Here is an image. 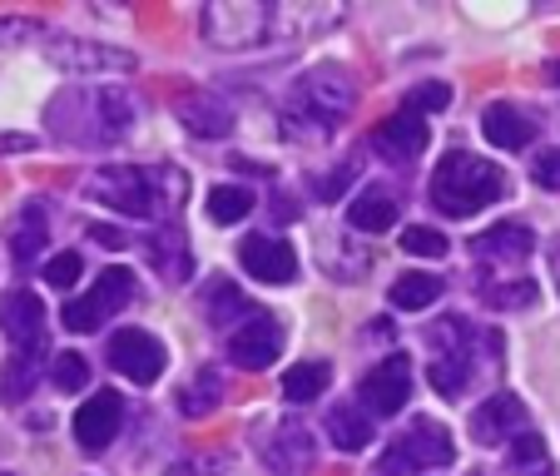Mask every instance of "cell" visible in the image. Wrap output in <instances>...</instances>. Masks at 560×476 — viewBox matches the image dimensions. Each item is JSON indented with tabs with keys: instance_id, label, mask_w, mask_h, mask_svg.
<instances>
[{
	"instance_id": "obj_33",
	"label": "cell",
	"mask_w": 560,
	"mask_h": 476,
	"mask_svg": "<svg viewBox=\"0 0 560 476\" xmlns=\"http://www.w3.org/2000/svg\"><path fill=\"white\" fill-rule=\"evenodd\" d=\"M452 105V85H442V80H427V85H412L402 100L407 115H436V109Z\"/></svg>"
},
{
	"instance_id": "obj_29",
	"label": "cell",
	"mask_w": 560,
	"mask_h": 476,
	"mask_svg": "<svg viewBox=\"0 0 560 476\" xmlns=\"http://www.w3.org/2000/svg\"><path fill=\"white\" fill-rule=\"evenodd\" d=\"M209 317H213V328H229V323H244L248 317V303L244 293H233L223 278H209Z\"/></svg>"
},
{
	"instance_id": "obj_9",
	"label": "cell",
	"mask_w": 560,
	"mask_h": 476,
	"mask_svg": "<svg viewBox=\"0 0 560 476\" xmlns=\"http://www.w3.org/2000/svg\"><path fill=\"white\" fill-rule=\"evenodd\" d=\"M283 352V323L268 313H254L248 323L229 333V362L233 368H248V372H264L268 362H278Z\"/></svg>"
},
{
	"instance_id": "obj_16",
	"label": "cell",
	"mask_w": 560,
	"mask_h": 476,
	"mask_svg": "<svg viewBox=\"0 0 560 476\" xmlns=\"http://www.w3.org/2000/svg\"><path fill=\"white\" fill-rule=\"evenodd\" d=\"M432 144V129L422 125V115H387L377 129H372V149L387 159H397V164H407V159H417L422 149Z\"/></svg>"
},
{
	"instance_id": "obj_28",
	"label": "cell",
	"mask_w": 560,
	"mask_h": 476,
	"mask_svg": "<svg viewBox=\"0 0 560 476\" xmlns=\"http://www.w3.org/2000/svg\"><path fill=\"white\" fill-rule=\"evenodd\" d=\"M466 378H471V362H466V352H436V362H432V387L442 392V397H462V392H466Z\"/></svg>"
},
{
	"instance_id": "obj_43",
	"label": "cell",
	"mask_w": 560,
	"mask_h": 476,
	"mask_svg": "<svg viewBox=\"0 0 560 476\" xmlns=\"http://www.w3.org/2000/svg\"><path fill=\"white\" fill-rule=\"evenodd\" d=\"M550 268H556V283H560V244H556V254H550Z\"/></svg>"
},
{
	"instance_id": "obj_27",
	"label": "cell",
	"mask_w": 560,
	"mask_h": 476,
	"mask_svg": "<svg viewBox=\"0 0 560 476\" xmlns=\"http://www.w3.org/2000/svg\"><path fill=\"white\" fill-rule=\"evenodd\" d=\"M254 213V194L244 184H213L209 189V219L213 223H244Z\"/></svg>"
},
{
	"instance_id": "obj_20",
	"label": "cell",
	"mask_w": 560,
	"mask_h": 476,
	"mask_svg": "<svg viewBox=\"0 0 560 476\" xmlns=\"http://www.w3.org/2000/svg\"><path fill=\"white\" fill-rule=\"evenodd\" d=\"M144 254L154 264V274H164V283H184L189 278V244H184L179 229H159L144 239Z\"/></svg>"
},
{
	"instance_id": "obj_35",
	"label": "cell",
	"mask_w": 560,
	"mask_h": 476,
	"mask_svg": "<svg viewBox=\"0 0 560 476\" xmlns=\"http://www.w3.org/2000/svg\"><path fill=\"white\" fill-rule=\"evenodd\" d=\"M50 382L60 392H80L90 382V362L80 358V352H60V358L50 362Z\"/></svg>"
},
{
	"instance_id": "obj_11",
	"label": "cell",
	"mask_w": 560,
	"mask_h": 476,
	"mask_svg": "<svg viewBox=\"0 0 560 476\" xmlns=\"http://www.w3.org/2000/svg\"><path fill=\"white\" fill-rule=\"evenodd\" d=\"M0 328H5V343H11V348H21L25 358H35V348L45 343V303L31 293V288L0 293Z\"/></svg>"
},
{
	"instance_id": "obj_5",
	"label": "cell",
	"mask_w": 560,
	"mask_h": 476,
	"mask_svg": "<svg viewBox=\"0 0 560 476\" xmlns=\"http://www.w3.org/2000/svg\"><path fill=\"white\" fill-rule=\"evenodd\" d=\"M452 456H456L452 432H446L442 422H432V417H417V422L397 437V446L382 456V476H412V472H422V466H446Z\"/></svg>"
},
{
	"instance_id": "obj_3",
	"label": "cell",
	"mask_w": 560,
	"mask_h": 476,
	"mask_svg": "<svg viewBox=\"0 0 560 476\" xmlns=\"http://www.w3.org/2000/svg\"><path fill=\"white\" fill-rule=\"evenodd\" d=\"M506 194V174L481 154H466V149H452L442 154L432 174V204L446 213V219H471L476 209H487Z\"/></svg>"
},
{
	"instance_id": "obj_4",
	"label": "cell",
	"mask_w": 560,
	"mask_h": 476,
	"mask_svg": "<svg viewBox=\"0 0 560 476\" xmlns=\"http://www.w3.org/2000/svg\"><path fill=\"white\" fill-rule=\"evenodd\" d=\"M352 109V80L338 70V65H317L298 80L293 100H288V125L307 119L313 125V139H328L332 119H342Z\"/></svg>"
},
{
	"instance_id": "obj_34",
	"label": "cell",
	"mask_w": 560,
	"mask_h": 476,
	"mask_svg": "<svg viewBox=\"0 0 560 476\" xmlns=\"http://www.w3.org/2000/svg\"><path fill=\"white\" fill-rule=\"evenodd\" d=\"M402 248L417 258H446V248H452V239H446L442 229H427V223H412V229H402Z\"/></svg>"
},
{
	"instance_id": "obj_42",
	"label": "cell",
	"mask_w": 560,
	"mask_h": 476,
	"mask_svg": "<svg viewBox=\"0 0 560 476\" xmlns=\"http://www.w3.org/2000/svg\"><path fill=\"white\" fill-rule=\"evenodd\" d=\"M35 139L31 135H0V154H5V149H31Z\"/></svg>"
},
{
	"instance_id": "obj_40",
	"label": "cell",
	"mask_w": 560,
	"mask_h": 476,
	"mask_svg": "<svg viewBox=\"0 0 560 476\" xmlns=\"http://www.w3.org/2000/svg\"><path fill=\"white\" fill-rule=\"evenodd\" d=\"M90 239H95V244L100 248H125V233H119V229H109V223H90Z\"/></svg>"
},
{
	"instance_id": "obj_13",
	"label": "cell",
	"mask_w": 560,
	"mask_h": 476,
	"mask_svg": "<svg viewBox=\"0 0 560 476\" xmlns=\"http://www.w3.org/2000/svg\"><path fill=\"white\" fill-rule=\"evenodd\" d=\"M119 422H125V403H119V392L100 387L95 397H90L80 413H74V442H80V452H105L109 442H115Z\"/></svg>"
},
{
	"instance_id": "obj_15",
	"label": "cell",
	"mask_w": 560,
	"mask_h": 476,
	"mask_svg": "<svg viewBox=\"0 0 560 476\" xmlns=\"http://www.w3.org/2000/svg\"><path fill=\"white\" fill-rule=\"evenodd\" d=\"M521 427H526V403L511 397V392H497V397H487V403L471 413V437L481 446L511 442V437H521Z\"/></svg>"
},
{
	"instance_id": "obj_18",
	"label": "cell",
	"mask_w": 560,
	"mask_h": 476,
	"mask_svg": "<svg viewBox=\"0 0 560 476\" xmlns=\"http://www.w3.org/2000/svg\"><path fill=\"white\" fill-rule=\"evenodd\" d=\"M481 135L497 149H526L530 139H536V119H530L526 109L497 100V105H487V115H481Z\"/></svg>"
},
{
	"instance_id": "obj_32",
	"label": "cell",
	"mask_w": 560,
	"mask_h": 476,
	"mask_svg": "<svg viewBox=\"0 0 560 476\" xmlns=\"http://www.w3.org/2000/svg\"><path fill=\"white\" fill-rule=\"evenodd\" d=\"M35 378H40V362L21 352L11 368L0 372V403H25V392L35 387Z\"/></svg>"
},
{
	"instance_id": "obj_19",
	"label": "cell",
	"mask_w": 560,
	"mask_h": 476,
	"mask_svg": "<svg viewBox=\"0 0 560 476\" xmlns=\"http://www.w3.org/2000/svg\"><path fill=\"white\" fill-rule=\"evenodd\" d=\"M264 456H268V466H273V472H283V476L303 472V466L313 462V432H307L303 422H283L273 432V442L264 446Z\"/></svg>"
},
{
	"instance_id": "obj_2",
	"label": "cell",
	"mask_w": 560,
	"mask_h": 476,
	"mask_svg": "<svg viewBox=\"0 0 560 476\" xmlns=\"http://www.w3.org/2000/svg\"><path fill=\"white\" fill-rule=\"evenodd\" d=\"M85 194L125 219H164L184 204L189 179L174 164H105L85 179Z\"/></svg>"
},
{
	"instance_id": "obj_22",
	"label": "cell",
	"mask_w": 560,
	"mask_h": 476,
	"mask_svg": "<svg viewBox=\"0 0 560 476\" xmlns=\"http://www.w3.org/2000/svg\"><path fill=\"white\" fill-rule=\"evenodd\" d=\"M179 119L203 139H223L233 129V109L219 95H184L179 100Z\"/></svg>"
},
{
	"instance_id": "obj_10",
	"label": "cell",
	"mask_w": 560,
	"mask_h": 476,
	"mask_svg": "<svg viewBox=\"0 0 560 476\" xmlns=\"http://www.w3.org/2000/svg\"><path fill=\"white\" fill-rule=\"evenodd\" d=\"M268 31V11L264 5H209L203 11V35L219 50H244V45H258Z\"/></svg>"
},
{
	"instance_id": "obj_17",
	"label": "cell",
	"mask_w": 560,
	"mask_h": 476,
	"mask_svg": "<svg viewBox=\"0 0 560 476\" xmlns=\"http://www.w3.org/2000/svg\"><path fill=\"white\" fill-rule=\"evenodd\" d=\"M536 248V233L526 223H491L476 239V264H526Z\"/></svg>"
},
{
	"instance_id": "obj_38",
	"label": "cell",
	"mask_w": 560,
	"mask_h": 476,
	"mask_svg": "<svg viewBox=\"0 0 560 476\" xmlns=\"http://www.w3.org/2000/svg\"><path fill=\"white\" fill-rule=\"evenodd\" d=\"M530 179H536L540 189L560 194V149H540L536 164H530Z\"/></svg>"
},
{
	"instance_id": "obj_30",
	"label": "cell",
	"mask_w": 560,
	"mask_h": 476,
	"mask_svg": "<svg viewBox=\"0 0 560 476\" xmlns=\"http://www.w3.org/2000/svg\"><path fill=\"white\" fill-rule=\"evenodd\" d=\"M511 472H521V476H550V452H546V442H540L536 432H521L516 442H511Z\"/></svg>"
},
{
	"instance_id": "obj_7",
	"label": "cell",
	"mask_w": 560,
	"mask_h": 476,
	"mask_svg": "<svg viewBox=\"0 0 560 476\" xmlns=\"http://www.w3.org/2000/svg\"><path fill=\"white\" fill-rule=\"evenodd\" d=\"M45 60L65 74H129L135 70V50L100 40H74V35H50L45 40Z\"/></svg>"
},
{
	"instance_id": "obj_23",
	"label": "cell",
	"mask_w": 560,
	"mask_h": 476,
	"mask_svg": "<svg viewBox=\"0 0 560 476\" xmlns=\"http://www.w3.org/2000/svg\"><path fill=\"white\" fill-rule=\"evenodd\" d=\"M348 223L358 233H387L392 223H397V199H392L387 189H362V194H352V204H348Z\"/></svg>"
},
{
	"instance_id": "obj_21",
	"label": "cell",
	"mask_w": 560,
	"mask_h": 476,
	"mask_svg": "<svg viewBox=\"0 0 560 476\" xmlns=\"http://www.w3.org/2000/svg\"><path fill=\"white\" fill-rule=\"evenodd\" d=\"M323 427H328V442L338 446V452H362V446H372V422L362 407L352 403H332L328 417H323Z\"/></svg>"
},
{
	"instance_id": "obj_31",
	"label": "cell",
	"mask_w": 560,
	"mask_h": 476,
	"mask_svg": "<svg viewBox=\"0 0 560 476\" xmlns=\"http://www.w3.org/2000/svg\"><path fill=\"white\" fill-rule=\"evenodd\" d=\"M481 293V303L491 307H530L536 303V283L530 278H501V283H487V288H476Z\"/></svg>"
},
{
	"instance_id": "obj_26",
	"label": "cell",
	"mask_w": 560,
	"mask_h": 476,
	"mask_svg": "<svg viewBox=\"0 0 560 476\" xmlns=\"http://www.w3.org/2000/svg\"><path fill=\"white\" fill-rule=\"evenodd\" d=\"M45 233H50V223H45V209H40V204H31V209H25L21 219L11 223V254H15V264H31V258L40 254Z\"/></svg>"
},
{
	"instance_id": "obj_25",
	"label": "cell",
	"mask_w": 560,
	"mask_h": 476,
	"mask_svg": "<svg viewBox=\"0 0 560 476\" xmlns=\"http://www.w3.org/2000/svg\"><path fill=\"white\" fill-rule=\"evenodd\" d=\"M436 298H442V278H432V274H402L387 288V303L402 307V313H422Z\"/></svg>"
},
{
	"instance_id": "obj_24",
	"label": "cell",
	"mask_w": 560,
	"mask_h": 476,
	"mask_svg": "<svg viewBox=\"0 0 560 476\" xmlns=\"http://www.w3.org/2000/svg\"><path fill=\"white\" fill-rule=\"evenodd\" d=\"M332 382V368L328 362H293V368L283 372V403H317L323 397V387Z\"/></svg>"
},
{
	"instance_id": "obj_12",
	"label": "cell",
	"mask_w": 560,
	"mask_h": 476,
	"mask_svg": "<svg viewBox=\"0 0 560 476\" xmlns=\"http://www.w3.org/2000/svg\"><path fill=\"white\" fill-rule=\"evenodd\" d=\"M407 397H412V362H407L402 352L382 358L377 368H372L368 378H362V403H368L377 417L402 413Z\"/></svg>"
},
{
	"instance_id": "obj_14",
	"label": "cell",
	"mask_w": 560,
	"mask_h": 476,
	"mask_svg": "<svg viewBox=\"0 0 560 476\" xmlns=\"http://www.w3.org/2000/svg\"><path fill=\"white\" fill-rule=\"evenodd\" d=\"M238 264H244L248 278H258V283H293L298 278V254L293 244H278V239H264V233H254V239H244L238 244Z\"/></svg>"
},
{
	"instance_id": "obj_6",
	"label": "cell",
	"mask_w": 560,
	"mask_h": 476,
	"mask_svg": "<svg viewBox=\"0 0 560 476\" xmlns=\"http://www.w3.org/2000/svg\"><path fill=\"white\" fill-rule=\"evenodd\" d=\"M129 303H135V274H129V268H105L85 298H70V303H65L60 317L70 333H95L105 317L125 313Z\"/></svg>"
},
{
	"instance_id": "obj_36",
	"label": "cell",
	"mask_w": 560,
	"mask_h": 476,
	"mask_svg": "<svg viewBox=\"0 0 560 476\" xmlns=\"http://www.w3.org/2000/svg\"><path fill=\"white\" fill-rule=\"evenodd\" d=\"M213 403H219V382H213V378H194V387H184V392H179V407H184L189 417L209 413Z\"/></svg>"
},
{
	"instance_id": "obj_1",
	"label": "cell",
	"mask_w": 560,
	"mask_h": 476,
	"mask_svg": "<svg viewBox=\"0 0 560 476\" xmlns=\"http://www.w3.org/2000/svg\"><path fill=\"white\" fill-rule=\"evenodd\" d=\"M50 135L80 149H109L135 129L139 100L125 85H70L50 100L45 109Z\"/></svg>"
},
{
	"instance_id": "obj_44",
	"label": "cell",
	"mask_w": 560,
	"mask_h": 476,
	"mask_svg": "<svg viewBox=\"0 0 560 476\" xmlns=\"http://www.w3.org/2000/svg\"><path fill=\"white\" fill-rule=\"evenodd\" d=\"M550 80H556V85H560V60H556V65H550Z\"/></svg>"
},
{
	"instance_id": "obj_41",
	"label": "cell",
	"mask_w": 560,
	"mask_h": 476,
	"mask_svg": "<svg viewBox=\"0 0 560 476\" xmlns=\"http://www.w3.org/2000/svg\"><path fill=\"white\" fill-rule=\"evenodd\" d=\"M348 179H352V170H348V164H342V170L332 174V179H313V189L323 194V199H338V194H342V184H348Z\"/></svg>"
},
{
	"instance_id": "obj_8",
	"label": "cell",
	"mask_w": 560,
	"mask_h": 476,
	"mask_svg": "<svg viewBox=\"0 0 560 476\" xmlns=\"http://www.w3.org/2000/svg\"><path fill=\"white\" fill-rule=\"evenodd\" d=\"M164 343L154 338V333L144 328H119L115 338H109V368L125 372L129 382H139V387H149V382H159V372H164Z\"/></svg>"
},
{
	"instance_id": "obj_39",
	"label": "cell",
	"mask_w": 560,
	"mask_h": 476,
	"mask_svg": "<svg viewBox=\"0 0 560 476\" xmlns=\"http://www.w3.org/2000/svg\"><path fill=\"white\" fill-rule=\"evenodd\" d=\"M0 40H45V25L11 15V21H0Z\"/></svg>"
},
{
	"instance_id": "obj_37",
	"label": "cell",
	"mask_w": 560,
	"mask_h": 476,
	"mask_svg": "<svg viewBox=\"0 0 560 476\" xmlns=\"http://www.w3.org/2000/svg\"><path fill=\"white\" fill-rule=\"evenodd\" d=\"M45 283L50 288H74L80 283V254H55L45 264Z\"/></svg>"
}]
</instances>
